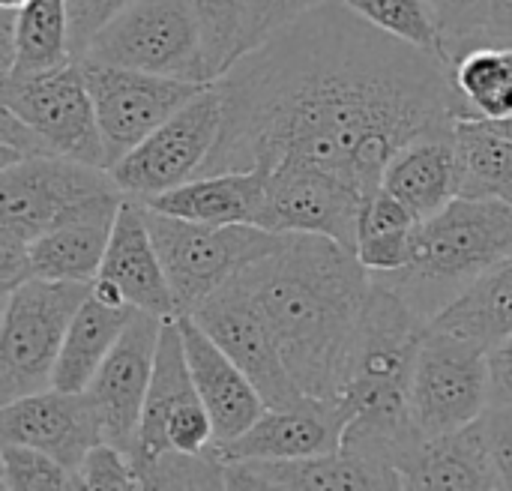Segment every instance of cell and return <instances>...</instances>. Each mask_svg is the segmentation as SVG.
I'll return each mask as SVG.
<instances>
[{
	"mask_svg": "<svg viewBox=\"0 0 512 491\" xmlns=\"http://www.w3.org/2000/svg\"><path fill=\"white\" fill-rule=\"evenodd\" d=\"M222 135L201 174L315 162L366 195L420 135L453 132L462 99L450 63L339 0H327L216 78ZM198 174V177H201Z\"/></svg>",
	"mask_w": 512,
	"mask_h": 491,
	"instance_id": "1",
	"label": "cell"
},
{
	"mask_svg": "<svg viewBox=\"0 0 512 491\" xmlns=\"http://www.w3.org/2000/svg\"><path fill=\"white\" fill-rule=\"evenodd\" d=\"M237 282L267 318L300 390L339 399L372 291V273L357 252L330 237L285 234Z\"/></svg>",
	"mask_w": 512,
	"mask_h": 491,
	"instance_id": "2",
	"label": "cell"
},
{
	"mask_svg": "<svg viewBox=\"0 0 512 491\" xmlns=\"http://www.w3.org/2000/svg\"><path fill=\"white\" fill-rule=\"evenodd\" d=\"M512 258V201L504 195H456L414 228L411 264L375 279L393 285L426 321L450 306L474 279Z\"/></svg>",
	"mask_w": 512,
	"mask_h": 491,
	"instance_id": "3",
	"label": "cell"
},
{
	"mask_svg": "<svg viewBox=\"0 0 512 491\" xmlns=\"http://www.w3.org/2000/svg\"><path fill=\"white\" fill-rule=\"evenodd\" d=\"M144 219L168 273L180 315H192L246 267L282 246L285 234L261 225H204L144 204Z\"/></svg>",
	"mask_w": 512,
	"mask_h": 491,
	"instance_id": "4",
	"label": "cell"
},
{
	"mask_svg": "<svg viewBox=\"0 0 512 491\" xmlns=\"http://www.w3.org/2000/svg\"><path fill=\"white\" fill-rule=\"evenodd\" d=\"M93 282L27 279L3 294L0 324V405L48 390L69 324Z\"/></svg>",
	"mask_w": 512,
	"mask_h": 491,
	"instance_id": "5",
	"label": "cell"
},
{
	"mask_svg": "<svg viewBox=\"0 0 512 491\" xmlns=\"http://www.w3.org/2000/svg\"><path fill=\"white\" fill-rule=\"evenodd\" d=\"M81 57L183 81H213L189 0H132L90 39Z\"/></svg>",
	"mask_w": 512,
	"mask_h": 491,
	"instance_id": "6",
	"label": "cell"
},
{
	"mask_svg": "<svg viewBox=\"0 0 512 491\" xmlns=\"http://www.w3.org/2000/svg\"><path fill=\"white\" fill-rule=\"evenodd\" d=\"M411 420L423 435H450L492 405L489 348L429 324L408 387Z\"/></svg>",
	"mask_w": 512,
	"mask_h": 491,
	"instance_id": "7",
	"label": "cell"
},
{
	"mask_svg": "<svg viewBox=\"0 0 512 491\" xmlns=\"http://www.w3.org/2000/svg\"><path fill=\"white\" fill-rule=\"evenodd\" d=\"M0 108L21 117L51 156L108 168L96 105L78 57L39 72L0 75Z\"/></svg>",
	"mask_w": 512,
	"mask_h": 491,
	"instance_id": "8",
	"label": "cell"
},
{
	"mask_svg": "<svg viewBox=\"0 0 512 491\" xmlns=\"http://www.w3.org/2000/svg\"><path fill=\"white\" fill-rule=\"evenodd\" d=\"M225 123V99L210 81L195 99L153 129L108 171L123 195L150 198L201 174Z\"/></svg>",
	"mask_w": 512,
	"mask_h": 491,
	"instance_id": "9",
	"label": "cell"
},
{
	"mask_svg": "<svg viewBox=\"0 0 512 491\" xmlns=\"http://www.w3.org/2000/svg\"><path fill=\"white\" fill-rule=\"evenodd\" d=\"M78 63L84 69L96 105L108 168L210 84V81L201 84L171 75L138 72V69L99 63L87 57H78Z\"/></svg>",
	"mask_w": 512,
	"mask_h": 491,
	"instance_id": "10",
	"label": "cell"
},
{
	"mask_svg": "<svg viewBox=\"0 0 512 491\" xmlns=\"http://www.w3.org/2000/svg\"><path fill=\"white\" fill-rule=\"evenodd\" d=\"M120 189L108 168L66 156H27L0 168V240L33 243L75 204Z\"/></svg>",
	"mask_w": 512,
	"mask_h": 491,
	"instance_id": "11",
	"label": "cell"
},
{
	"mask_svg": "<svg viewBox=\"0 0 512 491\" xmlns=\"http://www.w3.org/2000/svg\"><path fill=\"white\" fill-rule=\"evenodd\" d=\"M363 198V189L315 162L282 159L270 168L258 225L276 234H318L357 249Z\"/></svg>",
	"mask_w": 512,
	"mask_h": 491,
	"instance_id": "12",
	"label": "cell"
},
{
	"mask_svg": "<svg viewBox=\"0 0 512 491\" xmlns=\"http://www.w3.org/2000/svg\"><path fill=\"white\" fill-rule=\"evenodd\" d=\"M192 318L246 372L267 408H291L306 399L285 363V354L267 318L237 279L219 288L204 306H198Z\"/></svg>",
	"mask_w": 512,
	"mask_h": 491,
	"instance_id": "13",
	"label": "cell"
},
{
	"mask_svg": "<svg viewBox=\"0 0 512 491\" xmlns=\"http://www.w3.org/2000/svg\"><path fill=\"white\" fill-rule=\"evenodd\" d=\"M162 321L150 312H138L120 342L105 357L102 369L84 390L96 408L102 441L120 447L129 459L138 447L144 402L156 366V345Z\"/></svg>",
	"mask_w": 512,
	"mask_h": 491,
	"instance_id": "14",
	"label": "cell"
},
{
	"mask_svg": "<svg viewBox=\"0 0 512 491\" xmlns=\"http://www.w3.org/2000/svg\"><path fill=\"white\" fill-rule=\"evenodd\" d=\"M0 441L36 447L78 474L84 456L102 441V429L87 393L48 387L0 405Z\"/></svg>",
	"mask_w": 512,
	"mask_h": 491,
	"instance_id": "15",
	"label": "cell"
},
{
	"mask_svg": "<svg viewBox=\"0 0 512 491\" xmlns=\"http://www.w3.org/2000/svg\"><path fill=\"white\" fill-rule=\"evenodd\" d=\"M123 192H102L63 213L39 240L30 243V267L39 279L93 282L105 261Z\"/></svg>",
	"mask_w": 512,
	"mask_h": 491,
	"instance_id": "16",
	"label": "cell"
},
{
	"mask_svg": "<svg viewBox=\"0 0 512 491\" xmlns=\"http://www.w3.org/2000/svg\"><path fill=\"white\" fill-rule=\"evenodd\" d=\"M177 324L195 390L213 420V444L234 441L267 411V402L246 378V372L210 339V333L192 315H177Z\"/></svg>",
	"mask_w": 512,
	"mask_h": 491,
	"instance_id": "17",
	"label": "cell"
},
{
	"mask_svg": "<svg viewBox=\"0 0 512 491\" xmlns=\"http://www.w3.org/2000/svg\"><path fill=\"white\" fill-rule=\"evenodd\" d=\"M342 444V414L336 399L306 396L291 408H267L243 435L213 444L225 462L237 459H300L333 453Z\"/></svg>",
	"mask_w": 512,
	"mask_h": 491,
	"instance_id": "18",
	"label": "cell"
},
{
	"mask_svg": "<svg viewBox=\"0 0 512 491\" xmlns=\"http://www.w3.org/2000/svg\"><path fill=\"white\" fill-rule=\"evenodd\" d=\"M99 279H108L120 288L123 300L138 312H150L156 318H177V300L156 252L153 234L144 219V204L138 198H123L105 261L99 267Z\"/></svg>",
	"mask_w": 512,
	"mask_h": 491,
	"instance_id": "19",
	"label": "cell"
},
{
	"mask_svg": "<svg viewBox=\"0 0 512 491\" xmlns=\"http://www.w3.org/2000/svg\"><path fill=\"white\" fill-rule=\"evenodd\" d=\"M225 489H402L396 471L345 450L300 459L225 462Z\"/></svg>",
	"mask_w": 512,
	"mask_h": 491,
	"instance_id": "20",
	"label": "cell"
},
{
	"mask_svg": "<svg viewBox=\"0 0 512 491\" xmlns=\"http://www.w3.org/2000/svg\"><path fill=\"white\" fill-rule=\"evenodd\" d=\"M267 177H270L267 165L249 171L201 174L168 192L141 198V204L204 225H237V222L258 225L267 195Z\"/></svg>",
	"mask_w": 512,
	"mask_h": 491,
	"instance_id": "21",
	"label": "cell"
},
{
	"mask_svg": "<svg viewBox=\"0 0 512 491\" xmlns=\"http://www.w3.org/2000/svg\"><path fill=\"white\" fill-rule=\"evenodd\" d=\"M399 477L402 489H501L483 420L450 435H423L402 459Z\"/></svg>",
	"mask_w": 512,
	"mask_h": 491,
	"instance_id": "22",
	"label": "cell"
},
{
	"mask_svg": "<svg viewBox=\"0 0 512 491\" xmlns=\"http://www.w3.org/2000/svg\"><path fill=\"white\" fill-rule=\"evenodd\" d=\"M381 186L393 192L420 222L444 210L456 195H462L453 132L420 135L408 141L390 159Z\"/></svg>",
	"mask_w": 512,
	"mask_h": 491,
	"instance_id": "23",
	"label": "cell"
},
{
	"mask_svg": "<svg viewBox=\"0 0 512 491\" xmlns=\"http://www.w3.org/2000/svg\"><path fill=\"white\" fill-rule=\"evenodd\" d=\"M192 396H198V390H195V381H192V372L186 363L180 324H177V318H168V321H162V333H159V345H156V366H153L144 417H141V432H138V447L132 453L135 471L141 465L153 462L156 456H162L165 450H171L168 420Z\"/></svg>",
	"mask_w": 512,
	"mask_h": 491,
	"instance_id": "24",
	"label": "cell"
},
{
	"mask_svg": "<svg viewBox=\"0 0 512 491\" xmlns=\"http://www.w3.org/2000/svg\"><path fill=\"white\" fill-rule=\"evenodd\" d=\"M135 315V306H111L90 294L69 324L51 387L66 393H84Z\"/></svg>",
	"mask_w": 512,
	"mask_h": 491,
	"instance_id": "25",
	"label": "cell"
},
{
	"mask_svg": "<svg viewBox=\"0 0 512 491\" xmlns=\"http://www.w3.org/2000/svg\"><path fill=\"white\" fill-rule=\"evenodd\" d=\"M429 324L465 336L489 351L512 336V258L474 279Z\"/></svg>",
	"mask_w": 512,
	"mask_h": 491,
	"instance_id": "26",
	"label": "cell"
},
{
	"mask_svg": "<svg viewBox=\"0 0 512 491\" xmlns=\"http://www.w3.org/2000/svg\"><path fill=\"white\" fill-rule=\"evenodd\" d=\"M450 75L462 99V117L501 120L512 114V60L507 48L474 45L453 57Z\"/></svg>",
	"mask_w": 512,
	"mask_h": 491,
	"instance_id": "27",
	"label": "cell"
},
{
	"mask_svg": "<svg viewBox=\"0 0 512 491\" xmlns=\"http://www.w3.org/2000/svg\"><path fill=\"white\" fill-rule=\"evenodd\" d=\"M462 195H504L512 189V138L492 120L462 117L453 129Z\"/></svg>",
	"mask_w": 512,
	"mask_h": 491,
	"instance_id": "28",
	"label": "cell"
},
{
	"mask_svg": "<svg viewBox=\"0 0 512 491\" xmlns=\"http://www.w3.org/2000/svg\"><path fill=\"white\" fill-rule=\"evenodd\" d=\"M69 60H75L69 0H24L15 9L12 72H39Z\"/></svg>",
	"mask_w": 512,
	"mask_h": 491,
	"instance_id": "29",
	"label": "cell"
},
{
	"mask_svg": "<svg viewBox=\"0 0 512 491\" xmlns=\"http://www.w3.org/2000/svg\"><path fill=\"white\" fill-rule=\"evenodd\" d=\"M252 3L255 0H189L201 27L204 57L213 81L246 54Z\"/></svg>",
	"mask_w": 512,
	"mask_h": 491,
	"instance_id": "30",
	"label": "cell"
},
{
	"mask_svg": "<svg viewBox=\"0 0 512 491\" xmlns=\"http://www.w3.org/2000/svg\"><path fill=\"white\" fill-rule=\"evenodd\" d=\"M369 24L417 45L426 48L450 63V51L444 42V33L435 21V12L429 0H339Z\"/></svg>",
	"mask_w": 512,
	"mask_h": 491,
	"instance_id": "31",
	"label": "cell"
},
{
	"mask_svg": "<svg viewBox=\"0 0 512 491\" xmlns=\"http://www.w3.org/2000/svg\"><path fill=\"white\" fill-rule=\"evenodd\" d=\"M141 489H225V459L210 444L201 453L165 450L138 468Z\"/></svg>",
	"mask_w": 512,
	"mask_h": 491,
	"instance_id": "32",
	"label": "cell"
},
{
	"mask_svg": "<svg viewBox=\"0 0 512 491\" xmlns=\"http://www.w3.org/2000/svg\"><path fill=\"white\" fill-rule=\"evenodd\" d=\"M0 489L3 491H69L81 489V477L54 456L0 441Z\"/></svg>",
	"mask_w": 512,
	"mask_h": 491,
	"instance_id": "33",
	"label": "cell"
},
{
	"mask_svg": "<svg viewBox=\"0 0 512 491\" xmlns=\"http://www.w3.org/2000/svg\"><path fill=\"white\" fill-rule=\"evenodd\" d=\"M429 6L444 33L450 63H453V57H459L462 51H468L474 45L477 33L483 30L486 18L492 12V0H429Z\"/></svg>",
	"mask_w": 512,
	"mask_h": 491,
	"instance_id": "34",
	"label": "cell"
},
{
	"mask_svg": "<svg viewBox=\"0 0 512 491\" xmlns=\"http://www.w3.org/2000/svg\"><path fill=\"white\" fill-rule=\"evenodd\" d=\"M78 477H81V489H141L132 459L108 441H99L84 456Z\"/></svg>",
	"mask_w": 512,
	"mask_h": 491,
	"instance_id": "35",
	"label": "cell"
},
{
	"mask_svg": "<svg viewBox=\"0 0 512 491\" xmlns=\"http://www.w3.org/2000/svg\"><path fill=\"white\" fill-rule=\"evenodd\" d=\"M321 3H327V0H255L252 18H249L246 51L261 45L264 39H270L273 33H279L282 27H288L291 21H297L300 15H306L309 9H315Z\"/></svg>",
	"mask_w": 512,
	"mask_h": 491,
	"instance_id": "36",
	"label": "cell"
},
{
	"mask_svg": "<svg viewBox=\"0 0 512 491\" xmlns=\"http://www.w3.org/2000/svg\"><path fill=\"white\" fill-rule=\"evenodd\" d=\"M480 420L498 483L501 489L512 491V405H489Z\"/></svg>",
	"mask_w": 512,
	"mask_h": 491,
	"instance_id": "37",
	"label": "cell"
},
{
	"mask_svg": "<svg viewBox=\"0 0 512 491\" xmlns=\"http://www.w3.org/2000/svg\"><path fill=\"white\" fill-rule=\"evenodd\" d=\"M132 0H69V18H72V54L81 57L90 39Z\"/></svg>",
	"mask_w": 512,
	"mask_h": 491,
	"instance_id": "38",
	"label": "cell"
},
{
	"mask_svg": "<svg viewBox=\"0 0 512 491\" xmlns=\"http://www.w3.org/2000/svg\"><path fill=\"white\" fill-rule=\"evenodd\" d=\"M492 405H512V336L489 351Z\"/></svg>",
	"mask_w": 512,
	"mask_h": 491,
	"instance_id": "39",
	"label": "cell"
},
{
	"mask_svg": "<svg viewBox=\"0 0 512 491\" xmlns=\"http://www.w3.org/2000/svg\"><path fill=\"white\" fill-rule=\"evenodd\" d=\"M474 45H498L512 48V0H492V12L477 33ZM471 45V48H474Z\"/></svg>",
	"mask_w": 512,
	"mask_h": 491,
	"instance_id": "40",
	"label": "cell"
},
{
	"mask_svg": "<svg viewBox=\"0 0 512 491\" xmlns=\"http://www.w3.org/2000/svg\"><path fill=\"white\" fill-rule=\"evenodd\" d=\"M492 123H495V126H498V129L507 135V138H512V114L510 117H501V120H492Z\"/></svg>",
	"mask_w": 512,
	"mask_h": 491,
	"instance_id": "41",
	"label": "cell"
},
{
	"mask_svg": "<svg viewBox=\"0 0 512 491\" xmlns=\"http://www.w3.org/2000/svg\"><path fill=\"white\" fill-rule=\"evenodd\" d=\"M21 3H24V0H0V6H12V9H18Z\"/></svg>",
	"mask_w": 512,
	"mask_h": 491,
	"instance_id": "42",
	"label": "cell"
},
{
	"mask_svg": "<svg viewBox=\"0 0 512 491\" xmlns=\"http://www.w3.org/2000/svg\"><path fill=\"white\" fill-rule=\"evenodd\" d=\"M504 198H510L512 201V189H507V192H504Z\"/></svg>",
	"mask_w": 512,
	"mask_h": 491,
	"instance_id": "43",
	"label": "cell"
}]
</instances>
